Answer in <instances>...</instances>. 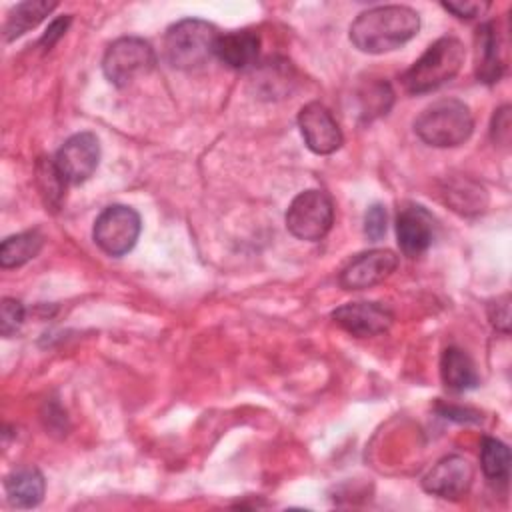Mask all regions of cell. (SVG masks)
Instances as JSON below:
<instances>
[{
    "label": "cell",
    "mask_w": 512,
    "mask_h": 512,
    "mask_svg": "<svg viewBox=\"0 0 512 512\" xmlns=\"http://www.w3.org/2000/svg\"><path fill=\"white\" fill-rule=\"evenodd\" d=\"M420 30V16L410 6H376L356 16L350 42L366 54H384L412 40Z\"/></svg>",
    "instance_id": "6da1fadb"
},
{
    "label": "cell",
    "mask_w": 512,
    "mask_h": 512,
    "mask_svg": "<svg viewBox=\"0 0 512 512\" xmlns=\"http://www.w3.org/2000/svg\"><path fill=\"white\" fill-rule=\"evenodd\" d=\"M464 58V44L454 36H442L404 72L402 84L410 94L432 92L460 72Z\"/></svg>",
    "instance_id": "7a4b0ae2"
},
{
    "label": "cell",
    "mask_w": 512,
    "mask_h": 512,
    "mask_svg": "<svg viewBox=\"0 0 512 512\" xmlns=\"http://www.w3.org/2000/svg\"><path fill=\"white\" fill-rule=\"evenodd\" d=\"M474 130L470 108L456 98H444L420 112L414 120L418 138L436 148H452L464 144Z\"/></svg>",
    "instance_id": "3957f363"
},
{
    "label": "cell",
    "mask_w": 512,
    "mask_h": 512,
    "mask_svg": "<svg viewBox=\"0 0 512 512\" xmlns=\"http://www.w3.org/2000/svg\"><path fill=\"white\" fill-rule=\"evenodd\" d=\"M218 30L198 18L172 24L164 36V56L172 68L194 70L214 56Z\"/></svg>",
    "instance_id": "277c9868"
},
{
    "label": "cell",
    "mask_w": 512,
    "mask_h": 512,
    "mask_svg": "<svg viewBox=\"0 0 512 512\" xmlns=\"http://www.w3.org/2000/svg\"><path fill=\"white\" fill-rule=\"evenodd\" d=\"M156 64V54L150 42L138 36H122L114 40L102 58V72L110 84L124 88L138 76L148 74Z\"/></svg>",
    "instance_id": "5b68a950"
},
{
    "label": "cell",
    "mask_w": 512,
    "mask_h": 512,
    "mask_svg": "<svg viewBox=\"0 0 512 512\" xmlns=\"http://www.w3.org/2000/svg\"><path fill=\"white\" fill-rule=\"evenodd\" d=\"M334 224V204L324 190H304L286 210V228L298 240H322Z\"/></svg>",
    "instance_id": "8992f818"
},
{
    "label": "cell",
    "mask_w": 512,
    "mask_h": 512,
    "mask_svg": "<svg viewBox=\"0 0 512 512\" xmlns=\"http://www.w3.org/2000/svg\"><path fill=\"white\" fill-rule=\"evenodd\" d=\"M142 222L134 208L112 204L104 208L92 228L94 242L108 256H124L130 252L140 236Z\"/></svg>",
    "instance_id": "52a82bcc"
},
{
    "label": "cell",
    "mask_w": 512,
    "mask_h": 512,
    "mask_svg": "<svg viewBox=\"0 0 512 512\" xmlns=\"http://www.w3.org/2000/svg\"><path fill=\"white\" fill-rule=\"evenodd\" d=\"M54 166L66 184L86 182L98 168L100 142L92 132L70 136L54 156Z\"/></svg>",
    "instance_id": "ba28073f"
},
{
    "label": "cell",
    "mask_w": 512,
    "mask_h": 512,
    "mask_svg": "<svg viewBox=\"0 0 512 512\" xmlns=\"http://www.w3.org/2000/svg\"><path fill=\"white\" fill-rule=\"evenodd\" d=\"M298 128L308 150L320 156L336 152L344 142V136L336 118L320 102H308L306 106L300 108Z\"/></svg>",
    "instance_id": "9c48e42d"
},
{
    "label": "cell",
    "mask_w": 512,
    "mask_h": 512,
    "mask_svg": "<svg viewBox=\"0 0 512 512\" xmlns=\"http://www.w3.org/2000/svg\"><path fill=\"white\" fill-rule=\"evenodd\" d=\"M398 266V256L386 248H374L352 258L340 272V284L346 290H364L386 280Z\"/></svg>",
    "instance_id": "30bf717a"
},
{
    "label": "cell",
    "mask_w": 512,
    "mask_h": 512,
    "mask_svg": "<svg viewBox=\"0 0 512 512\" xmlns=\"http://www.w3.org/2000/svg\"><path fill=\"white\" fill-rule=\"evenodd\" d=\"M332 318L342 330L356 338L384 334L394 322L392 310L380 302H348L336 308Z\"/></svg>",
    "instance_id": "8fae6325"
},
{
    "label": "cell",
    "mask_w": 512,
    "mask_h": 512,
    "mask_svg": "<svg viewBox=\"0 0 512 512\" xmlns=\"http://www.w3.org/2000/svg\"><path fill=\"white\" fill-rule=\"evenodd\" d=\"M474 468L462 456H444L438 460L422 478V488L438 498L458 500L464 496L472 484Z\"/></svg>",
    "instance_id": "7c38bea8"
},
{
    "label": "cell",
    "mask_w": 512,
    "mask_h": 512,
    "mask_svg": "<svg viewBox=\"0 0 512 512\" xmlns=\"http://www.w3.org/2000/svg\"><path fill=\"white\" fill-rule=\"evenodd\" d=\"M396 238L404 256L424 254L434 240V218L420 204H408L398 212Z\"/></svg>",
    "instance_id": "4fadbf2b"
},
{
    "label": "cell",
    "mask_w": 512,
    "mask_h": 512,
    "mask_svg": "<svg viewBox=\"0 0 512 512\" xmlns=\"http://www.w3.org/2000/svg\"><path fill=\"white\" fill-rule=\"evenodd\" d=\"M260 36L252 30H232L226 34H218L214 56L222 60L228 68L244 70L252 66L258 58Z\"/></svg>",
    "instance_id": "5bb4252c"
},
{
    "label": "cell",
    "mask_w": 512,
    "mask_h": 512,
    "mask_svg": "<svg viewBox=\"0 0 512 512\" xmlns=\"http://www.w3.org/2000/svg\"><path fill=\"white\" fill-rule=\"evenodd\" d=\"M8 502L16 508H34L42 502L46 480L34 466H20L12 470L4 480Z\"/></svg>",
    "instance_id": "9a60e30c"
},
{
    "label": "cell",
    "mask_w": 512,
    "mask_h": 512,
    "mask_svg": "<svg viewBox=\"0 0 512 512\" xmlns=\"http://www.w3.org/2000/svg\"><path fill=\"white\" fill-rule=\"evenodd\" d=\"M504 72V62L500 56V40L496 26L486 22L476 32V76L486 84L500 80Z\"/></svg>",
    "instance_id": "2e32d148"
},
{
    "label": "cell",
    "mask_w": 512,
    "mask_h": 512,
    "mask_svg": "<svg viewBox=\"0 0 512 512\" xmlns=\"http://www.w3.org/2000/svg\"><path fill=\"white\" fill-rule=\"evenodd\" d=\"M440 376H442L444 386L448 390H454V392L472 390L480 382L472 358L464 350H460L456 346H450V348H446L442 352Z\"/></svg>",
    "instance_id": "e0dca14e"
},
{
    "label": "cell",
    "mask_w": 512,
    "mask_h": 512,
    "mask_svg": "<svg viewBox=\"0 0 512 512\" xmlns=\"http://www.w3.org/2000/svg\"><path fill=\"white\" fill-rule=\"evenodd\" d=\"M54 8H56V2H46V0H28V2L16 4V8H12V12L4 22L6 42L22 36L30 28H36Z\"/></svg>",
    "instance_id": "ac0fdd59"
},
{
    "label": "cell",
    "mask_w": 512,
    "mask_h": 512,
    "mask_svg": "<svg viewBox=\"0 0 512 512\" xmlns=\"http://www.w3.org/2000/svg\"><path fill=\"white\" fill-rule=\"evenodd\" d=\"M44 236L38 230H26L14 236H8L0 246V266L16 268L38 256L42 250Z\"/></svg>",
    "instance_id": "d6986e66"
},
{
    "label": "cell",
    "mask_w": 512,
    "mask_h": 512,
    "mask_svg": "<svg viewBox=\"0 0 512 512\" xmlns=\"http://www.w3.org/2000/svg\"><path fill=\"white\" fill-rule=\"evenodd\" d=\"M480 466L488 480L506 482L510 474V450L498 438H482L480 444Z\"/></svg>",
    "instance_id": "ffe728a7"
},
{
    "label": "cell",
    "mask_w": 512,
    "mask_h": 512,
    "mask_svg": "<svg viewBox=\"0 0 512 512\" xmlns=\"http://www.w3.org/2000/svg\"><path fill=\"white\" fill-rule=\"evenodd\" d=\"M446 202H450L452 208L462 214L480 212L486 206V190L472 180H460L448 186Z\"/></svg>",
    "instance_id": "44dd1931"
},
{
    "label": "cell",
    "mask_w": 512,
    "mask_h": 512,
    "mask_svg": "<svg viewBox=\"0 0 512 512\" xmlns=\"http://www.w3.org/2000/svg\"><path fill=\"white\" fill-rule=\"evenodd\" d=\"M24 322V306L16 298H4L0 304V332L10 338Z\"/></svg>",
    "instance_id": "7402d4cb"
},
{
    "label": "cell",
    "mask_w": 512,
    "mask_h": 512,
    "mask_svg": "<svg viewBox=\"0 0 512 512\" xmlns=\"http://www.w3.org/2000/svg\"><path fill=\"white\" fill-rule=\"evenodd\" d=\"M386 222H388V214H386V208L382 204H372L368 210H366V216H364V234L376 242L380 240L384 234H386Z\"/></svg>",
    "instance_id": "603a6c76"
},
{
    "label": "cell",
    "mask_w": 512,
    "mask_h": 512,
    "mask_svg": "<svg viewBox=\"0 0 512 512\" xmlns=\"http://www.w3.org/2000/svg\"><path fill=\"white\" fill-rule=\"evenodd\" d=\"M488 316L494 328L508 332L510 326V296L504 294L500 298H496L490 306H488Z\"/></svg>",
    "instance_id": "cb8c5ba5"
},
{
    "label": "cell",
    "mask_w": 512,
    "mask_h": 512,
    "mask_svg": "<svg viewBox=\"0 0 512 512\" xmlns=\"http://www.w3.org/2000/svg\"><path fill=\"white\" fill-rule=\"evenodd\" d=\"M488 2H474V0H466V2H444L442 8L452 12L454 16L458 18H464V20H472V18H478L482 16L486 10H488Z\"/></svg>",
    "instance_id": "d4e9b609"
},
{
    "label": "cell",
    "mask_w": 512,
    "mask_h": 512,
    "mask_svg": "<svg viewBox=\"0 0 512 512\" xmlns=\"http://www.w3.org/2000/svg\"><path fill=\"white\" fill-rule=\"evenodd\" d=\"M68 24H70V16H60V18H56V20L48 26V30H46V34L42 36L40 44H42L46 50L52 48V46L64 36Z\"/></svg>",
    "instance_id": "484cf974"
},
{
    "label": "cell",
    "mask_w": 512,
    "mask_h": 512,
    "mask_svg": "<svg viewBox=\"0 0 512 512\" xmlns=\"http://www.w3.org/2000/svg\"><path fill=\"white\" fill-rule=\"evenodd\" d=\"M440 412L446 416V418H454V420H460V422H476L478 420V414L474 410H468V408H456V406H442Z\"/></svg>",
    "instance_id": "4316f807"
}]
</instances>
